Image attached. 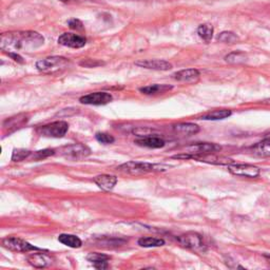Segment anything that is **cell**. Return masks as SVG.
<instances>
[{
    "label": "cell",
    "mask_w": 270,
    "mask_h": 270,
    "mask_svg": "<svg viewBox=\"0 0 270 270\" xmlns=\"http://www.w3.org/2000/svg\"><path fill=\"white\" fill-rule=\"evenodd\" d=\"M43 43V36L35 31H15L3 33L0 37V48L6 53L34 52Z\"/></svg>",
    "instance_id": "1"
},
{
    "label": "cell",
    "mask_w": 270,
    "mask_h": 270,
    "mask_svg": "<svg viewBox=\"0 0 270 270\" xmlns=\"http://www.w3.org/2000/svg\"><path fill=\"white\" fill-rule=\"evenodd\" d=\"M168 167L164 165L144 163V161H128V163H125L117 167V170L130 175H142L150 172L166 171Z\"/></svg>",
    "instance_id": "2"
},
{
    "label": "cell",
    "mask_w": 270,
    "mask_h": 270,
    "mask_svg": "<svg viewBox=\"0 0 270 270\" xmlns=\"http://www.w3.org/2000/svg\"><path fill=\"white\" fill-rule=\"evenodd\" d=\"M69 65V60L61 56H52L41 59L36 63L38 71L45 74H53L65 70Z\"/></svg>",
    "instance_id": "3"
},
{
    "label": "cell",
    "mask_w": 270,
    "mask_h": 270,
    "mask_svg": "<svg viewBox=\"0 0 270 270\" xmlns=\"http://www.w3.org/2000/svg\"><path fill=\"white\" fill-rule=\"evenodd\" d=\"M56 153H58L60 156H64L69 159H81L84 157H88L91 154V149L88 146L83 144H72L64 146L59 149H55ZM55 153V154H56Z\"/></svg>",
    "instance_id": "4"
},
{
    "label": "cell",
    "mask_w": 270,
    "mask_h": 270,
    "mask_svg": "<svg viewBox=\"0 0 270 270\" xmlns=\"http://www.w3.org/2000/svg\"><path fill=\"white\" fill-rule=\"evenodd\" d=\"M2 247L5 249H9L14 252H30V251H45V249L36 247L29 242L22 240V238L16 237V236H7L3 238Z\"/></svg>",
    "instance_id": "5"
},
{
    "label": "cell",
    "mask_w": 270,
    "mask_h": 270,
    "mask_svg": "<svg viewBox=\"0 0 270 270\" xmlns=\"http://www.w3.org/2000/svg\"><path fill=\"white\" fill-rule=\"evenodd\" d=\"M69 130V125L67 121L58 120L54 121L48 125L41 126L37 129V132L45 137H53V138H60L64 137Z\"/></svg>",
    "instance_id": "6"
},
{
    "label": "cell",
    "mask_w": 270,
    "mask_h": 270,
    "mask_svg": "<svg viewBox=\"0 0 270 270\" xmlns=\"http://www.w3.org/2000/svg\"><path fill=\"white\" fill-rule=\"evenodd\" d=\"M177 241L179 243L185 247L194 251H205L206 245L203 241V237L200 234L196 232H187L184 233L180 236H177Z\"/></svg>",
    "instance_id": "7"
},
{
    "label": "cell",
    "mask_w": 270,
    "mask_h": 270,
    "mask_svg": "<svg viewBox=\"0 0 270 270\" xmlns=\"http://www.w3.org/2000/svg\"><path fill=\"white\" fill-rule=\"evenodd\" d=\"M228 170L231 174L247 179H257L261 174V169L250 164H230L228 165Z\"/></svg>",
    "instance_id": "8"
},
{
    "label": "cell",
    "mask_w": 270,
    "mask_h": 270,
    "mask_svg": "<svg viewBox=\"0 0 270 270\" xmlns=\"http://www.w3.org/2000/svg\"><path fill=\"white\" fill-rule=\"evenodd\" d=\"M112 95L107 92H94L79 98V102L83 105H91V106H104L112 102Z\"/></svg>",
    "instance_id": "9"
},
{
    "label": "cell",
    "mask_w": 270,
    "mask_h": 270,
    "mask_svg": "<svg viewBox=\"0 0 270 270\" xmlns=\"http://www.w3.org/2000/svg\"><path fill=\"white\" fill-rule=\"evenodd\" d=\"M58 43L64 47L72 49H80L87 43V39L84 37L74 33H64L58 38Z\"/></svg>",
    "instance_id": "10"
},
{
    "label": "cell",
    "mask_w": 270,
    "mask_h": 270,
    "mask_svg": "<svg viewBox=\"0 0 270 270\" xmlns=\"http://www.w3.org/2000/svg\"><path fill=\"white\" fill-rule=\"evenodd\" d=\"M222 148L221 146L213 144V143H198L191 145L186 148V152L190 155H198V154H208V153H214L220 151Z\"/></svg>",
    "instance_id": "11"
},
{
    "label": "cell",
    "mask_w": 270,
    "mask_h": 270,
    "mask_svg": "<svg viewBox=\"0 0 270 270\" xmlns=\"http://www.w3.org/2000/svg\"><path fill=\"white\" fill-rule=\"evenodd\" d=\"M136 66L148 69V70H155V71H168L172 69V65L169 61L163 59H146V60H138L135 63Z\"/></svg>",
    "instance_id": "12"
},
{
    "label": "cell",
    "mask_w": 270,
    "mask_h": 270,
    "mask_svg": "<svg viewBox=\"0 0 270 270\" xmlns=\"http://www.w3.org/2000/svg\"><path fill=\"white\" fill-rule=\"evenodd\" d=\"M48 250L35 252L28 256L27 260L31 266L35 268H45L52 264V259L48 256Z\"/></svg>",
    "instance_id": "13"
},
{
    "label": "cell",
    "mask_w": 270,
    "mask_h": 270,
    "mask_svg": "<svg viewBox=\"0 0 270 270\" xmlns=\"http://www.w3.org/2000/svg\"><path fill=\"white\" fill-rule=\"evenodd\" d=\"M134 144L140 146V147L150 148V149H159V148H163L165 146V141L159 136L147 135V136H142L140 138H137V140L134 141Z\"/></svg>",
    "instance_id": "14"
},
{
    "label": "cell",
    "mask_w": 270,
    "mask_h": 270,
    "mask_svg": "<svg viewBox=\"0 0 270 270\" xmlns=\"http://www.w3.org/2000/svg\"><path fill=\"white\" fill-rule=\"evenodd\" d=\"M200 73L196 69H185L173 74V78L177 81L186 82V83H194L198 81Z\"/></svg>",
    "instance_id": "15"
},
{
    "label": "cell",
    "mask_w": 270,
    "mask_h": 270,
    "mask_svg": "<svg viewBox=\"0 0 270 270\" xmlns=\"http://www.w3.org/2000/svg\"><path fill=\"white\" fill-rule=\"evenodd\" d=\"M29 120V116L26 114H18L16 116L10 117L4 120L3 122V129L6 130L7 132L11 133L13 131L17 130L19 128H22Z\"/></svg>",
    "instance_id": "16"
},
{
    "label": "cell",
    "mask_w": 270,
    "mask_h": 270,
    "mask_svg": "<svg viewBox=\"0 0 270 270\" xmlns=\"http://www.w3.org/2000/svg\"><path fill=\"white\" fill-rule=\"evenodd\" d=\"M94 183L104 191H111L117 184V177L110 174H102L94 179Z\"/></svg>",
    "instance_id": "17"
},
{
    "label": "cell",
    "mask_w": 270,
    "mask_h": 270,
    "mask_svg": "<svg viewBox=\"0 0 270 270\" xmlns=\"http://www.w3.org/2000/svg\"><path fill=\"white\" fill-rule=\"evenodd\" d=\"M173 131L179 135L182 136H190L195 135L199 132V127L195 123L191 122H180L173 126Z\"/></svg>",
    "instance_id": "18"
},
{
    "label": "cell",
    "mask_w": 270,
    "mask_h": 270,
    "mask_svg": "<svg viewBox=\"0 0 270 270\" xmlns=\"http://www.w3.org/2000/svg\"><path fill=\"white\" fill-rule=\"evenodd\" d=\"M111 258L110 256H107L105 253H99V252H91L87 256V260L90 263L93 264V266L96 269H107L109 267L108 264V261Z\"/></svg>",
    "instance_id": "19"
},
{
    "label": "cell",
    "mask_w": 270,
    "mask_h": 270,
    "mask_svg": "<svg viewBox=\"0 0 270 270\" xmlns=\"http://www.w3.org/2000/svg\"><path fill=\"white\" fill-rule=\"evenodd\" d=\"M172 89H173V87L169 86V84L154 83V84H150V86H146V87L141 88L140 91L145 95H157V94L167 93V92H169Z\"/></svg>",
    "instance_id": "20"
},
{
    "label": "cell",
    "mask_w": 270,
    "mask_h": 270,
    "mask_svg": "<svg viewBox=\"0 0 270 270\" xmlns=\"http://www.w3.org/2000/svg\"><path fill=\"white\" fill-rule=\"evenodd\" d=\"M251 152L260 157H270V138H266L254 145L251 148Z\"/></svg>",
    "instance_id": "21"
},
{
    "label": "cell",
    "mask_w": 270,
    "mask_h": 270,
    "mask_svg": "<svg viewBox=\"0 0 270 270\" xmlns=\"http://www.w3.org/2000/svg\"><path fill=\"white\" fill-rule=\"evenodd\" d=\"M58 241L64 244L65 246L70 247V248H80L82 242L78 236L74 234H68V233H61L58 236Z\"/></svg>",
    "instance_id": "22"
},
{
    "label": "cell",
    "mask_w": 270,
    "mask_h": 270,
    "mask_svg": "<svg viewBox=\"0 0 270 270\" xmlns=\"http://www.w3.org/2000/svg\"><path fill=\"white\" fill-rule=\"evenodd\" d=\"M232 114L231 110L228 109H217L211 112H208L204 114L202 116V119L204 120H220V119H225L228 118L230 115Z\"/></svg>",
    "instance_id": "23"
},
{
    "label": "cell",
    "mask_w": 270,
    "mask_h": 270,
    "mask_svg": "<svg viewBox=\"0 0 270 270\" xmlns=\"http://www.w3.org/2000/svg\"><path fill=\"white\" fill-rule=\"evenodd\" d=\"M137 244L142 247H145V248H152V247L164 246L165 241L163 240V238H158V237L144 236L137 241Z\"/></svg>",
    "instance_id": "24"
},
{
    "label": "cell",
    "mask_w": 270,
    "mask_h": 270,
    "mask_svg": "<svg viewBox=\"0 0 270 270\" xmlns=\"http://www.w3.org/2000/svg\"><path fill=\"white\" fill-rule=\"evenodd\" d=\"M213 32H214V29H213L212 25H209V24L200 25L197 29L198 36L202 38V39L207 43L211 41L212 36H213Z\"/></svg>",
    "instance_id": "25"
},
{
    "label": "cell",
    "mask_w": 270,
    "mask_h": 270,
    "mask_svg": "<svg viewBox=\"0 0 270 270\" xmlns=\"http://www.w3.org/2000/svg\"><path fill=\"white\" fill-rule=\"evenodd\" d=\"M247 59L246 54L241 51H236L228 54V55L225 57V60L228 64H232V65H237V64H243L245 63Z\"/></svg>",
    "instance_id": "26"
},
{
    "label": "cell",
    "mask_w": 270,
    "mask_h": 270,
    "mask_svg": "<svg viewBox=\"0 0 270 270\" xmlns=\"http://www.w3.org/2000/svg\"><path fill=\"white\" fill-rule=\"evenodd\" d=\"M217 39L218 41L223 43H235L238 40V37L233 32H228V31H225V32H222L217 37Z\"/></svg>",
    "instance_id": "27"
},
{
    "label": "cell",
    "mask_w": 270,
    "mask_h": 270,
    "mask_svg": "<svg viewBox=\"0 0 270 270\" xmlns=\"http://www.w3.org/2000/svg\"><path fill=\"white\" fill-rule=\"evenodd\" d=\"M32 155V152L26 149H14L12 153V160L13 161H21L26 158H29Z\"/></svg>",
    "instance_id": "28"
},
{
    "label": "cell",
    "mask_w": 270,
    "mask_h": 270,
    "mask_svg": "<svg viewBox=\"0 0 270 270\" xmlns=\"http://www.w3.org/2000/svg\"><path fill=\"white\" fill-rule=\"evenodd\" d=\"M56 153L55 149H43V150H39V151H36L34 153H32V156L34 159H43V158H47L51 155H54V154Z\"/></svg>",
    "instance_id": "29"
},
{
    "label": "cell",
    "mask_w": 270,
    "mask_h": 270,
    "mask_svg": "<svg viewBox=\"0 0 270 270\" xmlns=\"http://www.w3.org/2000/svg\"><path fill=\"white\" fill-rule=\"evenodd\" d=\"M95 138H96L97 142H99L100 144H104V145L113 144L114 141H115V138L111 134H108V133H105V132L96 133Z\"/></svg>",
    "instance_id": "30"
},
{
    "label": "cell",
    "mask_w": 270,
    "mask_h": 270,
    "mask_svg": "<svg viewBox=\"0 0 270 270\" xmlns=\"http://www.w3.org/2000/svg\"><path fill=\"white\" fill-rule=\"evenodd\" d=\"M79 65L81 67H84V68H94V67H97V66H102L104 65V63H102V61H97V60H92V59H83L82 61H80Z\"/></svg>",
    "instance_id": "31"
},
{
    "label": "cell",
    "mask_w": 270,
    "mask_h": 270,
    "mask_svg": "<svg viewBox=\"0 0 270 270\" xmlns=\"http://www.w3.org/2000/svg\"><path fill=\"white\" fill-rule=\"evenodd\" d=\"M68 25H69V27H70L71 29L76 30V31H81V30H83V25H82V22H81L79 19L74 18V19L69 20Z\"/></svg>",
    "instance_id": "32"
},
{
    "label": "cell",
    "mask_w": 270,
    "mask_h": 270,
    "mask_svg": "<svg viewBox=\"0 0 270 270\" xmlns=\"http://www.w3.org/2000/svg\"><path fill=\"white\" fill-rule=\"evenodd\" d=\"M6 54L10 57H12L15 61H18V63H24V60H22V57L19 55L18 53H6Z\"/></svg>",
    "instance_id": "33"
},
{
    "label": "cell",
    "mask_w": 270,
    "mask_h": 270,
    "mask_svg": "<svg viewBox=\"0 0 270 270\" xmlns=\"http://www.w3.org/2000/svg\"><path fill=\"white\" fill-rule=\"evenodd\" d=\"M59 1H61V2H68L69 0H59Z\"/></svg>",
    "instance_id": "34"
},
{
    "label": "cell",
    "mask_w": 270,
    "mask_h": 270,
    "mask_svg": "<svg viewBox=\"0 0 270 270\" xmlns=\"http://www.w3.org/2000/svg\"><path fill=\"white\" fill-rule=\"evenodd\" d=\"M268 259V262H269V264H270V257H266Z\"/></svg>",
    "instance_id": "35"
},
{
    "label": "cell",
    "mask_w": 270,
    "mask_h": 270,
    "mask_svg": "<svg viewBox=\"0 0 270 270\" xmlns=\"http://www.w3.org/2000/svg\"><path fill=\"white\" fill-rule=\"evenodd\" d=\"M269 137H270V134H269Z\"/></svg>",
    "instance_id": "36"
}]
</instances>
